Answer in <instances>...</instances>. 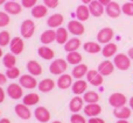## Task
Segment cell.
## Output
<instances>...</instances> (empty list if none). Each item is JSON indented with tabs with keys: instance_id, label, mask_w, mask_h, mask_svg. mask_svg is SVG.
Here are the masks:
<instances>
[{
	"instance_id": "cell-23",
	"label": "cell",
	"mask_w": 133,
	"mask_h": 123,
	"mask_svg": "<svg viewBox=\"0 0 133 123\" xmlns=\"http://www.w3.org/2000/svg\"><path fill=\"white\" fill-rule=\"evenodd\" d=\"M88 84L89 82L87 80H83V79H77L75 82L72 84L71 86V89H72V93L75 95H82L87 92V88H88Z\"/></svg>"
},
{
	"instance_id": "cell-13",
	"label": "cell",
	"mask_w": 133,
	"mask_h": 123,
	"mask_svg": "<svg viewBox=\"0 0 133 123\" xmlns=\"http://www.w3.org/2000/svg\"><path fill=\"white\" fill-rule=\"evenodd\" d=\"M115 64H113V62H111V60H109V59H106V60H103V62H101L99 63V65H98V72L101 73L103 77H108V75H110V74H112L113 73V71H115Z\"/></svg>"
},
{
	"instance_id": "cell-46",
	"label": "cell",
	"mask_w": 133,
	"mask_h": 123,
	"mask_svg": "<svg viewBox=\"0 0 133 123\" xmlns=\"http://www.w3.org/2000/svg\"><path fill=\"white\" fill-rule=\"evenodd\" d=\"M7 75L5 74V73H1L0 72V86H2V85H5L7 82Z\"/></svg>"
},
{
	"instance_id": "cell-14",
	"label": "cell",
	"mask_w": 133,
	"mask_h": 123,
	"mask_svg": "<svg viewBox=\"0 0 133 123\" xmlns=\"http://www.w3.org/2000/svg\"><path fill=\"white\" fill-rule=\"evenodd\" d=\"M22 8H23L22 5L16 1H13V0L7 1L6 4L4 5L5 12H6L7 14H9V15H19V14L22 12Z\"/></svg>"
},
{
	"instance_id": "cell-38",
	"label": "cell",
	"mask_w": 133,
	"mask_h": 123,
	"mask_svg": "<svg viewBox=\"0 0 133 123\" xmlns=\"http://www.w3.org/2000/svg\"><path fill=\"white\" fill-rule=\"evenodd\" d=\"M5 74L7 75L8 79H16V78H20L21 77V72H20V68L14 66V67H11V68H6V73Z\"/></svg>"
},
{
	"instance_id": "cell-6",
	"label": "cell",
	"mask_w": 133,
	"mask_h": 123,
	"mask_svg": "<svg viewBox=\"0 0 133 123\" xmlns=\"http://www.w3.org/2000/svg\"><path fill=\"white\" fill-rule=\"evenodd\" d=\"M127 102V98L125 94L120 93V92H115L109 96V103L112 106L113 108H120L124 107Z\"/></svg>"
},
{
	"instance_id": "cell-10",
	"label": "cell",
	"mask_w": 133,
	"mask_h": 123,
	"mask_svg": "<svg viewBox=\"0 0 133 123\" xmlns=\"http://www.w3.org/2000/svg\"><path fill=\"white\" fill-rule=\"evenodd\" d=\"M9 49H11V52L14 53L15 56L21 55L25 49V42H23V39L20 36H15L12 39L11 43H9Z\"/></svg>"
},
{
	"instance_id": "cell-57",
	"label": "cell",
	"mask_w": 133,
	"mask_h": 123,
	"mask_svg": "<svg viewBox=\"0 0 133 123\" xmlns=\"http://www.w3.org/2000/svg\"><path fill=\"white\" fill-rule=\"evenodd\" d=\"M130 1H131V2H133V0H130Z\"/></svg>"
},
{
	"instance_id": "cell-32",
	"label": "cell",
	"mask_w": 133,
	"mask_h": 123,
	"mask_svg": "<svg viewBox=\"0 0 133 123\" xmlns=\"http://www.w3.org/2000/svg\"><path fill=\"white\" fill-rule=\"evenodd\" d=\"M48 9L49 8L46 5H36V6H34L32 8L30 14H32V16L35 19H42L48 14Z\"/></svg>"
},
{
	"instance_id": "cell-56",
	"label": "cell",
	"mask_w": 133,
	"mask_h": 123,
	"mask_svg": "<svg viewBox=\"0 0 133 123\" xmlns=\"http://www.w3.org/2000/svg\"><path fill=\"white\" fill-rule=\"evenodd\" d=\"M51 123H62L61 121H54V122H51Z\"/></svg>"
},
{
	"instance_id": "cell-16",
	"label": "cell",
	"mask_w": 133,
	"mask_h": 123,
	"mask_svg": "<svg viewBox=\"0 0 133 123\" xmlns=\"http://www.w3.org/2000/svg\"><path fill=\"white\" fill-rule=\"evenodd\" d=\"M14 112H15L16 116L20 117L21 120H29L30 117H32V112H30L29 107L26 106L25 103L15 105V107H14Z\"/></svg>"
},
{
	"instance_id": "cell-39",
	"label": "cell",
	"mask_w": 133,
	"mask_h": 123,
	"mask_svg": "<svg viewBox=\"0 0 133 123\" xmlns=\"http://www.w3.org/2000/svg\"><path fill=\"white\" fill-rule=\"evenodd\" d=\"M12 39H11V34L7 30H2L0 32V47H7L9 45Z\"/></svg>"
},
{
	"instance_id": "cell-37",
	"label": "cell",
	"mask_w": 133,
	"mask_h": 123,
	"mask_svg": "<svg viewBox=\"0 0 133 123\" xmlns=\"http://www.w3.org/2000/svg\"><path fill=\"white\" fill-rule=\"evenodd\" d=\"M2 64H4V66L6 68H11V67L16 66V56L12 52L4 55V57H2Z\"/></svg>"
},
{
	"instance_id": "cell-30",
	"label": "cell",
	"mask_w": 133,
	"mask_h": 123,
	"mask_svg": "<svg viewBox=\"0 0 133 123\" xmlns=\"http://www.w3.org/2000/svg\"><path fill=\"white\" fill-rule=\"evenodd\" d=\"M81 45H82V42L78 37H71L64 44V50L66 52H74V51H77Z\"/></svg>"
},
{
	"instance_id": "cell-50",
	"label": "cell",
	"mask_w": 133,
	"mask_h": 123,
	"mask_svg": "<svg viewBox=\"0 0 133 123\" xmlns=\"http://www.w3.org/2000/svg\"><path fill=\"white\" fill-rule=\"evenodd\" d=\"M0 123H11V121L7 117H2V119H0Z\"/></svg>"
},
{
	"instance_id": "cell-19",
	"label": "cell",
	"mask_w": 133,
	"mask_h": 123,
	"mask_svg": "<svg viewBox=\"0 0 133 123\" xmlns=\"http://www.w3.org/2000/svg\"><path fill=\"white\" fill-rule=\"evenodd\" d=\"M72 75L71 74H61L58 75V79L56 81V86L58 87L60 89H68L72 86Z\"/></svg>"
},
{
	"instance_id": "cell-42",
	"label": "cell",
	"mask_w": 133,
	"mask_h": 123,
	"mask_svg": "<svg viewBox=\"0 0 133 123\" xmlns=\"http://www.w3.org/2000/svg\"><path fill=\"white\" fill-rule=\"evenodd\" d=\"M70 122L71 123H88L84 116H82L81 114H72L70 117Z\"/></svg>"
},
{
	"instance_id": "cell-7",
	"label": "cell",
	"mask_w": 133,
	"mask_h": 123,
	"mask_svg": "<svg viewBox=\"0 0 133 123\" xmlns=\"http://www.w3.org/2000/svg\"><path fill=\"white\" fill-rule=\"evenodd\" d=\"M66 29L74 36H81V35L84 34L85 32V27L83 25V22H81L79 20H71L68 22L66 26Z\"/></svg>"
},
{
	"instance_id": "cell-53",
	"label": "cell",
	"mask_w": 133,
	"mask_h": 123,
	"mask_svg": "<svg viewBox=\"0 0 133 123\" xmlns=\"http://www.w3.org/2000/svg\"><path fill=\"white\" fill-rule=\"evenodd\" d=\"M116 123H129V121L127 120H118Z\"/></svg>"
},
{
	"instance_id": "cell-15",
	"label": "cell",
	"mask_w": 133,
	"mask_h": 123,
	"mask_svg": "<svg viewBox=\"0 0 133 123\" xmlns=\"http://www.w3.org/2000/svg\"><path fill=\"white\" fill-rule=\"evenodd\" d=\"M64 22V16L60 13H55L53 15H50L47 20V26H48L50 29H57Z\"/></svg>"
},
{
	"instance_id": "cell-26",
	"label": "cell",
	"mask_w": 133,
	"mask_h": 123,
	"mask_svg": "<svg viewBox=\"0 0 133 123\" xmlns=\"http://www.w3.org/2000/svg\"><path fill=\"white\" fill-rule=\"evenodd\" d=\"M76 18H77V20H79L81 22H84V21H87L88 19L90 18V11H89V6L85 4H82L79 5V6L76 8Z\"/></svg>"
},
{
	"instance_id": "cell-5",
	"label": "cell",
	"mask_w": 133,
	"mask_h": 123,
	"mask_svg": "<svg viewBox=\"0 0 133 123\" xmlns=\"http://www.w3.org/2000/svg\"><path fill=\"white\" fill-rule=\"evenodd\" d=\"M113 36H115V32H113L112 28H110V27L102 28L97 33V42L99 44H108L111 42Z\"/></svg>"
},
{
	"instance_id": "cell-44",
	"label": "cell",
	"mask_w": 133,
	"mask_h": 123,
	"mask_svg": "<svg viewBox=\"0 0 133 123\" xmlns=\"http://www.w3.org/2000/svg\"><path fill=\"white\" fill-rule=\"evenodd\" d=\"M43 5L48 8H56L58 6V0H43Z\"/></svg>"
},
{
	"instance_id": "cell-25",
	"label": "cell",
	"mask_w": 133,
	"mask_h": 123,
	"mask_svg": "<svg viewBox=\"0 0 133 123\" xmlns=\"http://www.w3.org/2000/svg\"><path fill=\"white\" fill-rule=\"evenodd\" d=\"M55 86H56V82L54 81L53 79H50V78H44V79H42L41 81L39 82L37 88H39V91L42 92V93H49V92L53 91Z\"/></svg>"
},
{
	"instance_id": "cell-4",
	"label": "cell",
	"mask_w": 133,
	"mask_h": 123,
	"mask_svg": "<svg viewBox=\"0 0 133 123\" xmlns=\"http://www.w3.org/2000/svg\"><path fill=\"white\" fill-rule=\"evenodd\" d=\"M7 95L9 96L13 100H19V99L23 98V87L20 84H16V82H12L7 86L6 89Z\"/></svg>"
},
{
	"instance_id": "cell-58",
	"label": "cell",
	"mask_w": 133,
	"mask_h": 123,
	"mask_svg": "<svg viewBox=\"0 0 133 123\" xmlns=\"http://www.w3.org/2000/svg\"><path fill=\"white\" fill-rule=\"evenodd\" d=\"M0 115H1V112H0Z\"/></svg>"
},
{
	"instance_id": "cell-8",
	"label": "cell",
	"mask_w": 133,
	"mask_h": 123,
	"mask_svg": "<svg viewBox=\"0 0 133 123\" xmlns=\"http://www.w3.org/2000/svg\"><path fill=\"white\" fill-rule=\"evenodd\" d=\"M19 84L26 89H34L35 87H37L39 82L36 80V77L32 74H22L19 78Z\"/></svg>"
},
{
	"instance_id": "cell-51",
	"label": "cell",
	"mask_w": 133,
	"mask_h": 123,
	"mask_svg": "<svg viewBox=\"0 0 133 123\" xmlns=\"http://www.w3.org/2000/svg\"><path fill=\"white\" fill-rule=\"evenodd\" d=\"M129 105H130V108L133 110V96L131 99H130V101H129Z\"/></svg>"
},
{
	"instance_id": "cell-40",
	"label": "cell",
	"mask_w": 133,
	"mask_h": 123,
	"mask_svg": "<svg viewBox=\"0 0 133 123\" xmlns=\"http://www.w3.org/2000/svg\"><path fill=\"white\" fill-rule=\"evenodd\" d=\"M11 22V18H9V14H7L6 12H0V28L7 27Z\"/></svg>"
},
{
	"instance_id": "cell-21",
	"label": "cell",
	"mask_w": 133,
	"mask_h": 123,
	"mask_svg": "<svg viewBox=\"0 0 133 123\" xmlns=\"http://www.w3.org/2000/svg\"><path fill=\"white\" fill-rule=\"evenodd\" d=\"M83 112L89 117H96L102 113V107L98 103H88V105L84 106Z\"/></svg>"
},
{
	"instance_id": "cell-49",
	"label": "cell",
	"mask_w": 133,
	"mask_h": 123,
	"mask_svg": "<svg viewBox=\"0 0 133 123\" xmlns=\"http://www.w3.org/2000/svg\"><path fill=\"white\" fill-rule=\"evenodd\" d=\"M127 56H129V57L133 60V47H132V48H130V49H129V51H127Z\"/></svg>"
},
{
	"instance_id": "cell-18",
	"label": "cell",
	"mask_w": 133,
	"mask_h": 123,
	"mask_svg": "<svg viewBox=\"0 0 133 123\" xmlns=\"http://www.w3.org/2000/svg\"><path fill=\"white\" fill-rule=\"evenodd\" d=\"M83 108H84V100H83V98H81L79 95L74 96L70 100V102H69V110H70L72 114L79 113Z\"/></svg>"
},
{
	"instance_id": "cell-22",
	"label": "cell",
	"mask_w": 133,
	"mask_h": 123,
	"mask_svg": "<svg viewBox=\"0 0 133 123\" xmlns=\"http://www.w3.org/2000/svg\"><path fill=\"white\" fill-rule=\"evenodd\" d=\"M37 55L40 58L44 60H53L55 57V52H54L53 49L49 48L48 45H43V44L37 48Z\"/></svg>"
},
{
	"instance_id": "cell-48",
	"label": "cell",
	"mask_w": 133,
	"mask_h": 123,
	"mask_svg": "<svg viewBox=\"0 0 133 123\" xmlns=\"http://www.w3.org/2000/svg\"><path fill=\"white\" fill-rule=\"evenodd\" d=\"M98 1H99V2H101V4H102V5H103V6H104V7H105V6H108V5H109V4H110V2H111V1H112V0H98Z\"/></svg>"
},
{
	"instance_id": "cell-3",
	"label": "cell",
	"mask_w": 133,
	"mask_h": 123,
	"mask_svg": "<svg viewBox=\"0 0 133 123\" xmlns=\"http://www.w3.org/2000/svg\"><path fill=\"white\" fill-rule=\"evenodd\" d=\"M35 33V23L33 20H30V19H27V20L22 21V23H21L20 26V34H21V37L22 39H30V37H33V35H34Z\"/></svg>"
},
{
	"instance_id": "cell-45",
	"label": "cell",
	"mask_w": 133,
	"mask_h": 123,
	"mask_svg": "<svg viewBox=\"0 0 133 123\" xmlns=\"http://www.w3.org/2000/svg\"><path fill=\"white\" fill-rule=\"evenodd\" d=\"M88 123H105V121L103 119H101V117L96 116V117H90Z\"/></svg>"
},
{
	"instance_id": "cell-9",
	"label": "cell",
	"mask_w": 133,
	"mask_h": 123,
	"mask_svg": "<svg viewBox=\"0 0 133 123\" xmlns=\"http://www.w3.org/2000/svg\"><path fill=\"white\" fill-rule=\"evenodd\" d=\"M87 81L92 86H102L104 81V77L98 72V70H89L87 73Z\"/></svg>"
},
{
	"instance_id": "cell-41",
	"label": "cell",
	"mask_w": 133,
	"mask_h": 123,
	"mask_svg": "<svg viewBox=\"0 0 133 123\" xmlns=\"http://www.w3.org/2000/svg\"><path fill=\"white\" fill-rule=\"evenodd\" d=\"M122 12L123 14H125L127 16H133V2H125L122 6Z\"/></svg>"
},
{
	"instance_id": "cell-17",
	"label": "cell",
	"mask_w": 133,
	"mask_h": 123,
	"mask_svg": "<svg viewBox=\"0 0 133 123\" xmlns=\"http://www.w3.org/2000/svg\"><path fill=\"white\" fill-rule=\"evenodd\" d=\"M89 11H90V14L95 18H99L102 16L104 13H105V7L98 1V0H92L89 5Z\"/></svg>"
},
{
	"instance_id": "cell-34",
	"label": "cell",
	"mask_w": 133,
	"mask_h": 123,
	"mask_svg": "<svg viewBox=\"0 0 133 123\" xmlns=\"http://www.w3.org/2000/svg\"><path fill=\"white\" fill-rule=\"evenodd\" d=\"M40 102V95L37 93H28L26 95H23L22 98V103H25L26 106L30 107V106H35Z\"/></svg>"
},
{
	"instance_id": "cell-36",
	"label": "cell",
	"mask_w": 133,
	"mask_h": 123,
	"mask_svg": "<svg viewBox=\"0 0 133 123\" xmlns=\"http://www.w3.org/2000/svg\"><path fill=\"white\" fill-rule=\"evenodd\" d=\"M83 100L85 103H98L99 94L95 91H87L83 94Z\"/></svg>"
},
{
	"instance_id": "cell-20",
	"label": "cell",
	"mask_w": 133,
	"mask_h": 123,
	"mask_svg": "<svg viewBox=\"0 0 133 123\" xmlns=\"http://www.w3.org/2000/svg\"><path fill=\"white\" fill-rule=\"evenodd\" d=\"M54 41H56V30L54 29H47L40 36V42H41L43 45H49L51 44Z\"/></svg>"
},
{
	"instance_id": "cell-2",
	"label": "cell",
	"mask_w": 133,
	"mask_h": 123,
	"mask_svg": "<svg viewBox=\"0 0 133 123\" xmlns=\"http://www.w3.org/2000/svg\"><path fill=\"white\" fill-rule=\"evenodd\" d=\"M131 58L127 56V53H117L113 57V64L120 71H126L131 67Z\"/></svg>"
},
{
	"instance_id": "cell-54",
	"label": "cell",
	"mask_w": 133,
	"mask_h": 123,
	"mask_svg": "<svg viewBox=\"0 0 133 123\" xmlns=\"http://www.w3.org/2000/svg\"><path fill=\"white\" fill-rule=\"evenodd\" d=\"M4 57V52H2V47H0V58Z\"/></svg>"
},
{
	"instance_id": "cell-27",
	"label": "cell",
	"mask_w": 133,
	"mask_h": 123,
	"mask_svg": "<svg viewBox=\"0 0 133 123\" xmlns=\"http://www.w3.org/2000/svg\"><path fill=\"white\" fill-rule=\"evenodd\" d=\"M89 71L88 66L85 64H78V65H75V67L72 68L71 71V75L72 78H75L76 80L77 79H83V77H87V73Z\"/></svg>"
},
{
	"instance_id": "cell-28",
	"label": "cell",
	"mask_w": 133,
	"mask_h": 123,
	"mask_svg": "<svg viewBox=\"0 0 133 123\" xmlns=\"http://www.w3.org/2000/svg\"><path fill=\"white\" fill-rule=\"evenodd\" d=\"M26 67H27L28 73L34 75V77H39V75L42 74V66L36 60H29L26 65Z\"/></svg>"
},
{
	"instance_id": "cell-33",
	"label": "cell",
	"mask_w": 133,
	"mask_h": 123,
	"mask_svg": "<svg viewBox=\"0 0 133 123\" xmlns=\"http://www.w3.org/2000/svg\"><path fill=\"white\" fill-rule=\"evenodd\" d=\"M69 40V32L64 27H60L56 29V42L61 45H64Z\"/></svg>"
},
{
	"instance_id": "cell-35",
	"label": "cell",
	"mask_w": 133,
	"mask_h": 123,
	"mask_svg": "<svg viewBox=\"0 0 133 123\" xmlns=\"http://www.w3.org/2000/svg\"><path fill=\"white\" fill-rule=\"evenodd\" d=\"M82 55H81L78 51H74V52H68L65 57V60L68 62V64H71V65H78V64L82 63Z\"/></svg>"
},
{
	"instance_id": "cell-12",
	"label": "cell",
	"mask_w": 133,
	"mask_h": 123,
	"mask_svg": "<svg viewBox=\"0 0 133 123\" xmlns=\"http://www.w3.org/2000/svg\"><path fill=\"white\" fill-rule=\"evenodd\" d=\"M34 116L40 123H47L50 121V112L46 107H36L34 110Z\"/></svg>"
},
{
	"instance_id": "cell-1",
	"label": "cell",
	"mask_w": 133,
	"mask_h": 123,
	"mask_svg": "<svg viewBox=\"0 0 133 123\" xmlns=\"http://www.w3.org/2000/svg\"><path fill=\"white\" fill-rule=\"evenodd\" d=\"M66 70H68V62L65 59H62V58L54 59L49 65V72L54 75L64 74Z\"/></svg>"
},
{
	"instance_id": "cell-47",
	"label": "cell",
	"mask_w": 133,
	"mask_h": 123,
	"mask_svg": "<svg viewBox=\"0 0 133 123\" xmlns=\"http://www.w3.org/2000/svg\"><path fill=\"white\" fill-rule=\"evenodd\" d=\"M5 98H6V92L5 89L0 86V103H2L5 101Z\"/></svg>"
},
{
	"instance_id": "cell-24",
	"label": "cell",
	"mask_w": 133,
	"mask_h": 123,
	"mask_svg": "<svg viewBox=\"0 0 133 123\" xmlns=\"http://www.w3.org/2000/svg\"><path fill=\"white\" fill-rule=\"evenodd\" d=\"M132 115V109L130 107H120V108H113V116L118 120H129Z\"/></svg>"
},
{
	"instance_id": "cell-11",
	"label": "cell",
	"mask_w": 133,
	"mask_h": 123,
	"mask_svg": "<svg viewBox=\"0 0 133 123\" xmlns=\"http://www.w3.org/2000/svg\"><path fill=\"white\" fill-rule=\"evenodd\" d=\"M105 13L109 18L112 19H117L120 16V14L123 13L122 12V6H120L118 2L116 1H111L108 6H105Z\"/></svg>"
},
{
	"instance_id": "cell-52",
	"label": "cell",
	"mask_w": 133,
	"mask_h": 123,
	"mask_svg": "<svg viewBox=\"0 0 133 123\" xmlns=\"http://www.w3.org/2000/svg\"><path fill=\"white\" fill-rule=\"evenodd\" d=\"M81 1H82V4H85V5H89L90 2L92 1V0H81Z\"/></svg>"
},
{
	"instance_id": "cell-43",
	"label": "cell",
	"mask_w": 133,
	"mask_h": 123,
	"mask_svg": "<svg viewBox=\"0 0 133 123\" xmlns=\"http://www.w3.org/2000/svg\"><path fill=\"white\" fill-rule=\"evenodd\" d=\"M37 0H21V5L23 8H30L32 9L34 6H36Z\"/></svg>"
},
{
	"instance_id": "cell-55",
	"label": "cell",
	"mask_w": 133,
	"mask_h": 123,
	"mask_svg": "<svg viewBox=\"0 0 133 123\" xmlns=\"http://www.w3.org/2000/svg\"><path fill=\"white\" fill-rule=\"evenodd\" d=\"M7 2V0H0V6H1V5H5Z\"/></svg>"
},
{
	"instance_id": "cell-29",
	"label": "cell",
	"mask_w": 133,
	"mask_h": 123,
	"mask_svg": "<svg viewBox=\"0 0 133 123\" xmlns=\"http://www.w3.org/2000/svg\"><path fill=\"white\" fill-rule=\"evenodd\" d=\"M83 49H84L85 52L90 53V55H96V53H99L102 51V47L98 42H92V41H89V42H85L83 44Z\"/></svg>"
},
{
	"instance_id": "cell-31",
	"label": "cell",
	"mask_w": 133,
	"mask_h": 123,
	"mask_svg": "<svg viewBox=\"0 0 133 123\" xmlns=\"http://www.w3.org/2000/svg\"><path fill=\"white\" fill-rule=\"evenodd\" d=\"M117 50H118L117 44L110 42V43H108V44H104L103 49H102V55L105 58L115 57V56L117 55Z\"/></svg>"
}]
</instances>
